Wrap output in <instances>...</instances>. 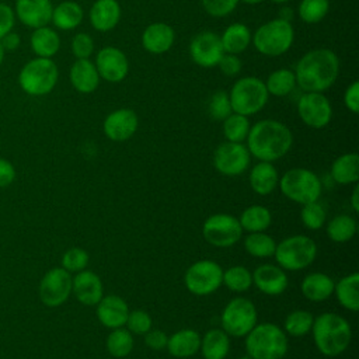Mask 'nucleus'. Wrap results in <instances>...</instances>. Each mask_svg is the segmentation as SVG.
<instances>
[{"label":"nucleus","instance_id":"obj_46","mask_svg":"<svg viewBox=\"0 0 359 359\" xmlns=\"http://www.w3.org/2000/svg\"><path fill=\"white\" fill-rule=\"evenodd\" d=\"M208 112L212 119L224 121L233 112L229 94L226 91H216L209 100Z\"/></svg>","mask_w":359,"mask_h":359},{"label":"nucleus","instance_id":"obj_51","mask_svg":"<svg viewBox=\"0 0 359 359\" xmlns=\"http://www.w3.org/2000/svg\"><path fill=\"white\" fill-rule=\"evenodd\" d=\"M167 341H168V335L163 330L150 328L144 334V344L150 349H154V351H160V349L165 348L167 346Z\"/></svg>","mask_w":359,"mask_h":359},{"label":"nucleus","instance_id":"obj_28","mask_svg":"<svg viewBox=\"0 0 359 359\" xmlns=\"http://www.w3.org/2000/svg\"><path fill=\"white\" fill-rule=\"evenodd\" d=\"M251 189L258 195H269L275 191L279 182V174L276 167L269 161L257 163L248 175Z\"/></svg>","mask_w":359,"mask_h":359},{"label":"nucleus","instance_id":"obj_11","mask_svg":"<svg viewBox=\"0 0 359 359\" xmlns=\"http://www.w3.org/2000/svg\"><path fill=\"white\" fill-rule=\"evenodd\" d=\"M223 280V268L213 259L195 261L184 275V285L195 296L215 293Z\"/></svg>","mask_w":359,"mask_h":359},{"label":"nucleus","instance_id":"obj_59","mask_svg":"<svg viewBox=\"0 0 359 359\" xmlns=\"http://www.w3.org/2000/svg\"><path fill=\"white\" fill-rule=\"evenodd\" d=\"M241 1L245 3V4H258V3H261L264 0H241Z\"/></svg>","mask_w":359,"mask_h":359},{"label":"nucleus","instance_id":"obj_19","mask_svg":"<svg viewBox=\"0 0 359 359\" xmlns=\"http://www.w3.org/2000/svg\"><path fill=\"white\" fill-rule=\"evenodd\" d=\"M251 273L252 283L266 296H279L287 289L289 278L279 265L262 264Z\"/></svg>","mask_w":359,"mask_h":359},{"label":"nucleus","instance_id":"obj_32","mask_svg":"<svg viewBox=\"0 0 359 359\" xmlns=\"http://www.w3.org/2000/svg\"><path fill=\"white\" fill-rule=\"evenodd\" d=\"M84 11L76 1H62L52 11V22L62 31H70L79 27L83 21Z\"/></svg>","mask_w":359,"mask_h":359},{"label":"nucleus","instance_id":"obj_23","mask_svg":"<svg viewBox=\"0 0 359 359\" xmlns=\"http://www.w3.org/2000/svg\"><path fill=\"white\" fill-rule=\"evenodd\" d=\"M174 29L165 22H153L142 34L143 48L154 55L165 53L174 43Z\"/></svg>","mask_w":359,"mask_h":359},{"label":"nucleus","instance_id":"obj_30","mask_svg":"<svg viewBox=\"0 0 359 359\" xmlns=\"http://www.w3.org/2000/svg\"><path fill=\"white\" fill-rule=\"evenodd\" d=\"M330 174L337 184H356L359 180V156L356 153H345L337 157L331 164Z\"/></svg>","mask_w":359,"mask_h":359},{"label":"nucleus","instance_id":"obj_5","mask_svg":"<svg viewBox=\"0 0 359 359\" xmlns=\"http://www.w3.org/2000/svg\"><path fill=\"white\" fill-rule=\"evenodd\" d=\"M273 257L283 271H302L314 262L317 244L306 234L289 236L276 243Z\"/></svg>","mask_w":359,"mask_h":359},{"label":"nucleus","instance_id":"obj_25","mask_svg":"<svg viewBox=\"0 0 359 359\" xmlns=\"http://www.w3.org/2000/svg\"><path fill=\"white\" fill-rule=\"evenodd\" d=\"M171 356L187 359L199 352L201 334L192 328H182L168 337L167 346Z\"/></svg>","mask_w":359,"mask_h":359},{"label":"nucleus","instance_id":"obj_38","mask_svg":"<svg viewBox=\"0 0 359 359\" xmlns=\"http://www.w3.org/2000/svg\"><path fill=\"white\" fill-rule=\"evenodd\" d=\"M244 248L251 257L269 258L273 257L276 241L265 231L248 233L247 237L244 238Z\"/></svg>","mask_w":359,"mask_h":359},{"label":"nucleus","instance_id":"obj_39","mask_svg":"<svg viewBox=\"0 0 359 359\" xmlns=\"http://www.w3.org/2000/svg\"><path fill=\"white\" fill-rule=\"evenodd\" d=\"M265 87L268 94H272L275 97H285L290 94L296 87L294 73L289 69H278L268 76Z\"/></svg>","mask_w":359,"mask_h":359},{"label":"nucleus","instance_id":"obj_35","mask_svg":"<svg viewBox=\"0 0 359 359\" xmlns=\"http://www.w3.org/2000/svg\"><path fill=\"white\" fill-rule=\"evenodd\" d=\"M238 222L243 231H247V233L265 231L272 223V215L269 209L262 205H251L241 212Z\"/></svg>","mask_w":359,"mask_h":359},{"label":"nucleus","instance_id":"obj_50","mask_svg":"<svg viewBox=\"0 0 359 359\" xmlns=\"http://www.w3.org/2000/svg\"><path fill=\"white\" fill-rule=\"evenodd\" d=\"M220 72L226 76H236L241 70V60L237 55L233 53H224L222 59L217 63Z\"/></svg>","mask_w":359,"mask_h":359},{"label":"nucleus","instance_id":"obj_60","mask_svg":"<svg viewBox=\"0 0 359 359\" xmlns=\"http://www.w3.org/2000/svg\"><path fill=\"white\" fill-rule=\"evenodd\" d=\"M271 1H273V3H276V4H283V3H287L289 0H271Z\"/></svg>","mask_w":359,"mask_h":359},{"label":"nucleus","instance_id":"obj_2","mask_svg":"<svg viewBox=\"0 0 359 359\" xmlns=\"http://www.w3.org/2000/svg\"><path fill=\"white\" fill-rule=\"evenodd\" d=\"M293 144L290 129L276 119H262L250 128L247 149L259 161H275L282 158Z\"/></svg>","mask_w":359,"mask_h":359},{"label":"nucleus","instance_id":"obj_48","mask_svg":"<svg viewBox=\"0 0 359 359\" xmlns=\"http://www.w3.org/2000/svg\"><path fill=\"white\" fill-rule=\"evenodd\" d=\"M94 50V41L86 32H79L72 39V52L76 59H88Z\"/></svg>","mask_w":359,"mask_h":359},{"label":"nucleus","instance_id":"obj_52","mask_svg":"<svg viewBox=\"0 0 359 359\" xmlns=\"http://www.w3.org/2000/svg\"><path fill=\"white\" fill-rule=\"evenodd\" d=\"M14 21H15L14 10L6 3H0V39L13 29Z\"/></svg>","mask_w":359,"mask_h":359},{"label":"nucleus","instance_id":"obj_44","mask_svg":"<svg viewBox=\"0 0 359 359\" xmlns=\"http://www.w3.org/2000/svg\"><path fill=\"white\" fill-rule=\"evenodd\" d=\"M325 217H327V212L318 201L302 205L300 220L307 229L320 230L325 224Z\"/></svg>","mask_w":359,"mask_h":359},{"label":"nucleus","instance_id":"obj_56","mask_svg":"<svg viewBox=\"0 0 359 359\" xmlns=\"http://www.w3.org/2000/svg\"><path fill=\"white\" fill-rule=\"evenodd\" d=\"M351 208L353 209V212H359V187L355 185L351 194Z\"/></svg>","mask_w":359,"mask_h":359},{"label":"nucleus","instance_id":"obj_36","mask_svg":"<svg viewBox=\"0 0 359 359\" xmlns=\"http://www.w3.org/2000/svg\"><path fill=\"white\" fill-rule=\"evenodd\" d=\"M358 230L356 220L349 215H338L332 217L327 224V236L334 243H346L349 241Z\"/></svg>","mask_w":359,"mask_h":359},{"label":"nucleus","instance_id":"obj_33","mask_svg":"<svg viewBox=\"0 0 359 359\" xmlns=\"http://www.w3.org/2000/svg\"><path fill=\"white\" fill-rule=\"evenodd\" d=\"M31 48L38 57H52L60 48L57 32L48 25L35 28L31 35Z\"/></svg>","mask_w":359,"mask_h":359},{"label":"nucleus","instance_id":"obj_8","mask_svg":"<svg viewBox=\"0 0 359 359\" xmlns=\"http://www.w3.org/2000/svg\"><path fill=\"white\" fill-rule=\"evenodd\" d=\"M251 39L259 53L265 56H280L290 49L294 31L289 21L275 18L262 24Z\"/></svg>","mask_w":359,"mask_h":359},{"label":"nucleus","instance_id":"obj_40","mask_svg":"<svg viewBox=\"0 0 359 359\" xmlns=\"http://www.w3.org/2000/svg\"><path fill=\"white\" fill-rule=\"evenodd\" d=\"M222 285H224L229 290L236 293L247 292L252 285V273L248 268L243 265H234L223 271V280Z\"/></svg>","mask_w":359,"mask_h":359},{"label":"nucleus","instance_id":"obj_1","mask_svg":"<svg viewBox=\"0 0 359 359\" xmlns=\"http://www.w3.org/2000/svg\"><path fill=\"white\" fill-rule=\"evenodd\" d=\"M293 73L296 84L304 93H323L335 83L339 60L330 49H313L300 57Z\"/></svg>","mask_w":359,"mask_h":359},{"label":"nucleus","instance_id":"obj_29","mask_svg":"<svg viewBox=\"0 0 359 359\" xmlns=\"http://www.w3.org/2000/svg\"><path fill=\"white\" fill-rule=\"evenodd\" d=\"M199 351L203 359H224L230 352V335L222 328L208 330L201 337Z\"/></svg>","mask_w":359,"mask_h":359},{"label":"nucleus","instance_id":"obj_24","mask_svg":"<svg viewBox=\"0 0 359 359\" xmlns=\"http://www.w3.org/2000/svg\"><path fill=\"white\" fill-rule=\"evenodd\" d=\"M70 83L81 94H90L100 84V74L90 59H76L69 72Z\"/></svg>","mask_w":359,"mask_h":359},{"label":"nucleus","instance_id":"obj_17","mask_svg":"<svg viewBox=\"0 0 359 359\" xmlns=\"http://www.w3.org/2000/svg\"><path fill=\"white\" fill-rule=\"evenodd\" d=\"M95 67L100 79L108 83L122 81L129 72V62L126 55L115 46L102 48L95 57Z\"/></svg>","mask_w":359,"mask_h":359},{"label":"nucleus","instance_id":"obj_7","mask_svg":"<svg viewBox=\"0 0 359 359\" xmlns=\"http://www.w3.org/2000/svg\"><path fill=\"white\" fill-rule=\"evenodd\" d=\"M280 192L294 203H309L318 201L323 192V184L318 175L309 168L287 170L278 182Z\"/></svg>","mask_w":359,"mask_h":359},{"label":"nucleus","instance_id":"obj_42","mask_svg":"<svg viewBox=\"0 0 359 359\" xmlns=\"http://www.w3.org/2000/svg\"><path fill=\"white\" fill-rule=\"evenodd\" d=\"M250 128L251 126H250L248 116H244L241 114L231 112L223 121V135L227 139V142L243 143L247 139Z\"/></svg>","mask_w":359,"mask_h":359},{"label":"nucleus","instance_id":"obj_22","mask_svg":"<svg viewBox=\"0 0 359 359\" xmlns=\"http://www.w3.org/2000/svg\"><path fill=\"white\" fill-rule=\"evenodd\" d=\"M52 11L50 0H17L14 10L17 18L34 29L48 25L52 20Z\"/></svg>","mask_w":359,"mask_h":359},{"label":"nucleus","instance_id":"obj_31","mask_svg":"<svg viewBox=\"0 0 359 359\" xmlns=\"http://www.w3.org/2000/svg\"><path fill=\"white\" fill-rule=\"evenodd\" d=\"M338 303L349 311L359 310V273L352 272L342 276L334 286Z\"/></svg>","mask_w":359,"mask_h":359},{"label":"nucleus","instance_id":"obj_13","mask_svg":"<svg viewBox=\"0 0 359 359\" xmlns=\"http://www.w3.org/2000/svg\"><path fill=\"white\" fill-rule=\"evenodd\" d=\"M72 285H73L72 273L62 266H55L48 272H45V275L39 282V286H38L39 299L46 307H50V309L59 307L70 297Z\"/></svg>","mask_w":359,"mask_h":359},{"label":"nucleus","instance_id":"obj_10","mask_svg":"<svg viewBox=\"0 0 359 359\" xmlns=\"http://www.w3.org/2000/svg\"><path fill=\"white\" fill-rule=\"evenodd\" d=\"M222 330L231 337H245L258 323L255 304L247 297H234L223 309L220 316Z\"/></svg>","mask_w":359,"mask_h":359},{"label":"nucleus","instance_id":"obj_55","mask_svg":"<svg viewBox=\"0 0 359 359\" xmlns=\"http://www.w3.org/2000/svg\"><path fill=\"white\" fill-rule=\"evenodd\" d=\"M0 42H1V45H3V48H4V50H14V49H17V48L20 46L21 39H20V35H18V34L10 31L8 34H6V35L0 39Z\"/></svg>","mask_w":359,"mask_h":359},{"label":"nucleus","instance_id":"obj_21","mask_svg":"<svg viewBox=\"0 0 359 359\" xmlns=\"http://www.w3.org/2000/svg\"><path fill=\"white\" fill-rule=\"evenodd\" d=\"M72 293L84 306H95L104 296L101 278L90 269H83L73 276Z\"/></svg>","mask_w":359,"mask_h":359},{"label":"nucleus","instance_id":"obj_26","mask_svg":"<svg viewBox=\"0 0 359 359\" xmlns=\"http://www.w3.org/2000/svg\"><path fill=\"white\" fill-rule=\"evenodd\" d=\"M121 18V6L116 0H97L90 10V22L100 32L111 31Z\"/></svg>","mask_w":359,"mask_h":359},{"label":"nucleus","instance_id":"obj_9","mask_svg":"<svg viewBox=\"0 0 359 359\" xmlns=\"http://www.w3.org/2000/svg\"><path fill=\"white\" fill-rule=\"evenodd\" d=\"M268 95L269 94L262 80L254 76H247L238 79L233 84L229 98L233 112L250 116L259 112L265 107Z\"/></svg>","mask_w":359,"mask_h":359},{"label":"nucleus","instance_id":"obj_27","mask_svg":"<svg viewBox=\"0 0 359 359\" xmlns=\"http://www.w3.org/2000/svg\"><path fill=\"white\" fill-rule=\"evenodd\" d=\"M335 282L324 272H311L306 275L300 283L303 296L314 303L324 302L334 294Z\"/></svg>","mask_w":359,"mask_h":359},{"label":"nucleus","instance_id":"obj_57","mask_svg":"<svg viewBox=\"0 0 359 359\" xmlns=\"http://www.w3.org/2000/svg\"><path fill=\"white\" fill-rule=\"evenodd\" d=\"M292 17H293V10H292V8H289V7H285V8H282V10H280V13H279V17H278V18H282V20H285V21H289V22H290Z\"/></svg>","mask_w":359,"mask_h":359},{"label":"nucleus","instance_id":"obj_45","mask_svg":"<svg viewBox=\"0 0 359 359\" xmlns=\"http://www.w3.org/2000/svg\"><path fill=\"white\" fill-rule=\"evenodd\" d=\"M88 261H90V255L84 248L73 247L65 251V254L62 255V268H65L70 273L72 272L77 273L86 269V266L88 265Z\"/></svg>","mask_w":359,"mask_h":359},{"label":"nucleus","instance_id":"obj_3","mask_svg":"<svg viewBox=\"0 0 359 359\" xmlns=\"http://www.w3.org/2000/svg\"><path fill=\"white\" fill-rule=\"evenodd\" d=\"M310 332L318 352L328 358L344 353L352 339L351 324L337 313H323L314 317Z\"/></svg>","mask_w":359,"mask_h":359},{"label":"nucleus","instance_id":"obj_16","mask_svg":"<svg viewBox=\"0 0 359 359\" xmlns=\"http://www.w3.org/2000/svg\"><path fill=\"white\" fill-rule=\"evenodd\" d=\"M189 53L194 63L201 67L217 66L219 60L224 55L220 36L215 32L205 31L195 35L189 43Z\"/></svg>","mask_w":359,"mask_h":359},{"label":"nucleus","instance_id":"obj_61","mask_svg":"<svg viewBox=\"0 0 359 359\" xmlns=\"http://www.w3.org/2000/svg\"><path fill=\"white\" fill-rule=\"evenodd\" d=\"M238 359H254V358H251L250 355H244V356H240Z\"/></svg>","mask_w":359,"mask_h":359},{"label":"nucleus","instance_id":"obj_41","mask_svg":"<svg viewBox=\"0 0 359 359\" xmlns=\"http://www.w3.org/2000/svg\"><path fill=\"white\" fill-rule=\"evenodd\" d=\"M314 316L306 310H293L290 311L283 321V331L286 335L292 337H304L310 334L313 327Z\"/></svg>","mask_w":359,"mask_h":359},{"label":"nucleus","instance_id":"obj_18","mask_svg":"<svg viewBox=\"0 0 359 359\" xmlns=\"http://www.w3.org/2000/svg\"><path fill=\"white\" fill-rule=\"evenodd\" d=\"M139 126V118L130 108H119L107 115L102 123L105 136L112 142L130 139Z\"/></svg>","mask_w":359,"mask_h":359},{"label":"nucleus","instance_id":"obj_53","mask_svg":"<svg viewBox=\"0 0 359 359\" xmlns=\"http://www.w3.org/2000/svg\"><path fill=\"white\" fill-rule=\"evenodd\" d=\"M344 104L351 112H353V114L359 112V83L358 81H353L345 90Z\"/></svg>","mask_w":359,"mask_h":359},{"label":"nucleus","instance_id":"obj_34","mask_svg":"<svg viewBox=\"0 0 359 359\" xmlns=\"http://www.w3.org/2000/svg\"><path fill=\"white\" fill-rule=\"evenodd\" d=\"M224 53L238 55L247 49L251 41V32L243 22H234L229 25L220 36Z\"/></svg>","mask_w":359,"mask_h":359},{"label":"nucleus","instance_id":"obj_14","mask_svg":"<svg viewBox=\"0 0 359 359\" xmlns=\"http://www.w3.org/2000/svg\"><path fill=\"white\" fill-rule=\"evenodd\" d=\"M251 154L243 143L224 142L213 153V165L222 175L237 177L247 171Z\"/></svg>","mask_w":359,"mask_h":359},{"label":"nucleus","instance_id":"obj_43","mask_svg":"<svg viewBox=\"0 0 359 359\" xmlns=\"http://www.w3.org/2000/svg\"><path fill=\"white\" fill-rule=\"evenodd\" d=\"M330 10L328 0H302L299 4V17L307 24L320 22Z\"/></svg>","mask_w":359,"mask_h":359},{"label":"nucleus","instance_id":"obj_6","mask_svg":"<svg viewBox=\"0 0 359 359\" xmlns=\"http://www.w3.org/2000/svg\"><path fill=\"white\" fill-rule=\"evenodd\" d=\"M59 77L56 63L50 57H35L25 63L18 74V84L24 93L34 97L49 94Z\"/></svg>","mask_w":359,"mask_h":359},{"label":"nucleus","instance_id":"obj_49","mask_svg":"<svg viewBox=\"0 0 359 359\" xmlns=\"http://www.w3.org/2000/svg\"><path fill=\"white\" fill-rule=\"evenodd\" d=\"M240 0H202L205 11L212 17H226L238 4Z\"/></svg>","mask_w":359,"mask_h":359},{"label":"nucleus","instance_id":"obj_4","mask_svg":"<svg viewBox=\"0 0 359 359\" xmlns=\"http://www.w3.org/2000/svg\"><path fill=\"white\" fill-rule=\"evenodd\" d=\"M244 345L254 359H282L289 349L286 332L273 323H257L245 335Z\"/></svg>","mask_w":359,"mask_h":359},{"label":"nucleus","instance_id":"obj_47","mask_svg":"<svg viewBox=\"0 0 359 359\" xmlns=\"http://www.w3.org/2000/svg\"><path fill=\"white\" fill-rule=\"evenodd\" d=\"M153 325V320L144 310H129L125 327L133 335H144Z\"/></svg>","mask_w":359,"mask_h":359},{"label":"nucleus","instance_id":"obj_12","mask_svg":"<svg viewBox=\"0 0 359 359\" xmlns=\"http://www.w3.org/2000/svg\"><path fill=\"white\" fill-rule=\"evenodd\" d=\"M202 236L210 245L227 248L240 241L243 229L238 217L229 213H215L203 222Z\"/></svg>","mask_w":359,"mask_h":359},{"label":"nucleus","instance_id":"obj_15","mask_svg":"<svg viewBox=\"0 0 359 359\" xmlns=\"http://www.w3.org/2000/svg\"><path fill=\"white\" fill-rule=\"evenodd\" d=\"M297 114L313 129L325 128L332 118V107L323 93H304L297 101Z\"/></svg>","mask_w":359,"mask_h":359},{"label":"nucleus","instance_id":"obj_58","mask_svg":"<svg viewBox=\"0 0 359 359\" xmlns=\"http://www.w3.org/2000/svg\"><path fill=\"white\" fill-rule=\"evenodd\" d=\"M4 55H6V50H4V48L1 45V42H0V66H1L3 60H4Z\"/></svg>","mask_w":359,"mask_h":359},{"label":"nucleus","instance_id":"obj_20","mask_svg":"<svg viewBox=\"0 0 359 359\" xmlns=\"http://www.w3.org/2000/svg\"><path fill=\"white\" fill-rule=\"evenodd\" d=\"M128 314L129 306L118 294L102 296L101 300L95 304V316L100 324L109 330L125 327Z\"/></svg>","mask_w":359,"mask_h":359},{"label":"nucleus","instance_id":"obj_37","mask_svg":"<svg viewBox=\"0 0 359 359\" xmlns=\"http://www.w3.org/2000/svg\"><path fill=\"white\" fill-rule=\"evenodd\" d=\"M107 351L111 356L114 358H126L128 355L132 353L135 341H133V334L129 332L126 328L119 327L111 330V332L107 337L105 341Z\"/></svg>","mask_w":359,"mask_h":359},{"label":"nucleus","instance_id":"obj_54","mask_svg":"<svg viewBox=\"0 0 359 359\" xmlns=\"http://www.w3.org/2000/svg\"><path fill=\"white\" fill-rule=\"evenodd\" d=\"M17 171L11 161L0 157V188H6L15 181Z\"/></svg>","mask_w":359,"mask_h":359}]
</instances>
